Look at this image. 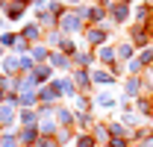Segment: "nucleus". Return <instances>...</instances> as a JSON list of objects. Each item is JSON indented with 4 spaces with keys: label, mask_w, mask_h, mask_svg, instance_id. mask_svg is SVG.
<instances>
[{
    "label": "nucleus",
    "mask_w": 153,
    "mask_h": 147,
    "mask_svg": "<svg viewBox=\"0 0 153 147\" xmlns=\"http://www.w3.org/2000/svg\"><path fill=\"white\" fill-rule=\"evenodd\" d=\"M115 27L106 21V24H100V27H85L82 30V41H85V50H97V47H103V44H109V38H112Z\"/></svg>",
    "instance_id": "1"
},
{
    "label": "nucleus",
    "mask_w": 153,
    "mask_h": 147,
    "mask_svg": "<svg viewBox=\"0 0 153 147\" xmlns=\"http://www.w3.org/2000/svg\"><path fill=\"white\" fill-rule=\"evenodd\" d=\"M85 27H88V24H85V12H82V6H79V9H68V12L59 18V30H62L65 36H71V38L82 36Z\"/></svg>",
    "instance_id": "2"
},
{
    "label": "nucleus",
    "mask_w": 153,
    "mask_h": 147,
    "mask_svg": "<svg viewBox=\"0 0 153 147\" xmlns=\"http://www.w3.org/2000/svg\"><path fill=\"white\" fill-rule=\"evenodd\" d=\"M127 38H130V44H133L135 50H144V47L153 44V30H150V27L130 24V27H127Z\"/></svg>",
    "instance_id": "3"
},
{
    "label": "nucleus",
    "mask_w": 153,
    "mask_h": 147,
    "mask_svg": "<svg viewBox=\"0 0 153 147\" xmlns=\"http://www.w3.org/2000/svg\"><path fill=\"white\" fill-rule=\"evenodd\" d=\"M18 97H6L3 103H0V127L3 129H12V127H18Z\"/></svg>",
    "instance_id": "4"
},
{
    "label": "nucleus",
    "mask_w": 153,
    "mask_h": 147,
    "mask_svg": "<svg viewBox=\"0 0 153 147\" xmlns=\"http://www.w3.org/2000/svg\"><path fill=\"white\" fill-rule=\"evenodd\" d=\"M106 12H109V24L112 27H130L133 24V6L130 3H112Z\"/></svg>",
    "instance_id": "5"
},
{
    "label": "nucleus",
    "mask_w": 153,
    "mask_h": 147,
    "mask_svg": "<svg viewBox=\"0 0 153 147\" xmlns=\"http://www.w3.org/2000/svg\"><path fill=\"white\" fill-rule=\"evenodd\" d=\"M50 85L59 91V100H74L76 94H79V91H76V85H74V79H71L68 74H56V76L50 79Z\"/></svg>",
    "instance_id": "6"
},
{
    "label": "nucleus",
    "mask_w": 153,
    "mask_h": 147,
    "mask_svg": "<svg viewBox=\"0 0 153 147\" xmlns=\"http://www.w3.org/2000/svg\"><path fill=\"white\" fill-rule=\"evenodd\" d=\"M68 76L74 79V85H76V91H79V94L91 97V94L97 91V88H94V82H91V71H85V68H74V71L68 74Z\"/></svg>",
    "instance_id": "7"
},
{
    "label": "nucleus",
    "mask_w": 153,
    "mask_h": 147,
    "mask_svg": "<svg viewBox=\"0 0 153 147\" xmlns=\"http://www.w3.org/2000/svg\"><path fill=\"white\" fill-rule=\"evenodd\" d=\"M82 12H85V24H88V27H100V24H106V21H109L106 6H97V3H85V6H82Z\"/></svg>",
    "instance_id": "8"
},
{
    "label": "nucleus",
    "mask_w": 153,
    "mask_h": 147,
    "mask_svg": "<svg viewBox=\"0 0 153 147\" xmlns=\"http://www.w3.org/2000/svg\"><path fill=\"white\" fill-rule=\"evenodd\" d=\"M91 82H94V88H106V91H109V88H112V85H118L121 79H118V76H112L106 68H100V65H97V68H91Z\"/></svg>",
    "instance_id": "9"
},
{
    "label": "nucleus",
    "mask_w": 153,
    "mask_h": 147,
    "mask_svg": "<svg viewBox=\"0 0 153 147\" xmlns=\"http://www.w3.org/2000/svg\"><path fill=\"white\" fill-rule=\"evenodd\" d=\"M47 65H50L56 74H71V71H74V62H71V56L59 53V50H50V56H47Z\"/></svg>",
    "instance_id": "10"
},
{
    "label": "nucleus",
    "mask_w": 153,
    "mask_h": 147,
    "mask_svg": "<svg viewBox=\"0 0 153 147\" xmlns=\"http://www.w3.org/2000/svg\"><path fill=\"white\" fill-rule=\"evenodd\" d=\"M94 59H97V65L100 68H112L115 62H118V53H115V41H109V44H103V47H97L94 50Z\"/></svg>",
    "instance_id": "11"
},
{
    "label": "nucleus",
    "mask_w": 153,
    "mask_h": 147,
    "mask_svg": "<svg viewBox=\"0 0 153 147\" xmlns=\"http://www.w3.org/2000/svg\"><path fill=\"white\" fill-rule=\"evenodd\" d=\"M121 91H124V94H121L124 100H138V97H141V79L127 74V76L121 79Z\"/></svg>",
    "instance_id": "12"
},
{
    "label": "nucleus",
    "mask_w": 153,
    "mask_h": 147,
    "mask_svg": "<svg viewBox=\"0 0 153 147\" xmlns=\"http://www.w3.org/2000/svg\"><path fill=\"white\" fill-rule=\"evenodd\" d=\"M18 36L24 41H30V44H38V41H44V30L38 27L36 21H24V27L18 30Z\"/></svg>",
    "instance_id": "13"
},
{
    "label": "nucleus",
    "mask_w": 153,
    "mask_h": 147,
    "mask_svg": "<svg viewBox=\"0 0 153 147\" xmlns=\"http://www.w3.org/2000/svg\"><path fill=\"white\" fill-rule=\"evenodd\" d=\"M91 100H94V112H97V109H106V112L118 109V97H115L112 91H106V88L94 91V94H91Z\"/></svg>",
    "instance_id": "14"
},
{
    "label": "nucleus",
    "mask_w": 153,
    "mask_h": 147,
    "mask_svg": "<svg viewBox=\"0 0 153 147\" xmlns=\"http://www.w3.org/2000/svg\"><path fill=\"white\" fill-rule=\"evenodd\" d=\"M53 118H56V124H59L62 129H71V132H76V129H74V106H68V103H59Z\"/></svg>",
    "instance_id": "15"
},
{
    "label": "nucleus",
    "mask_w": 153,
    "mask_h": 147,
    "mask_svg": "<svg viewBox=\"0 0 153 147\" xmlns=\"http://www.w3.org/2000/svg\"><path fill=\"white\" fill-rule=\"evenodd\" d=\"M71 62H74V68H85V71H91L97 68V59H94V50H85V47H79L74 56H71Z\"/></svg>",
    "instance_id": "16"
},
{
    "label": "nucleus",
    "mask_w": 153,
    "mask_h": 147,
    "mask_svg": "<svg viewBox=\"0 0 153 147\" xmlns=\"http://www.w3.org/2000/svg\"><path fill=\"white\" fill-rule=\"evenodd\" d=\"M115 53H118V62H133L135 56H138V50H135L133 44H130V38H118L115 41Z\"/></svg>",
    "instance_id": "17"
},
{
    "label": "nucleus",
    "mask_w": 153,
    "mask_h": 147,
    "mask_svg": "<svg viewBox=\"0 0 153 147\" xmlns=\"http://www.w3.org/2000/svg\"><path fill=\"white\" fill-rule=\"evenodd\" d=\"M94 124H97L94 112H74V129L76 132H91Z\"/></svg>",
    "instance_id": "18"
},
{
    "label": "nucleus",
    "mask_w": 153,
    "mask_h": 147,
    "mask_svg": "<svg viewBox=\"0 0 153 147\" xmlns=\"http://www.w3.org/2000/svg\"><path fill=\"white\" fill-rule=\"evenodd\" d=\"M133 109H135V115H138V118H141V121L147 124V121L153 118V97L141 94L138 100H133Z\"/></svg>",
    "instance_id": "19"
},
{
    "label": "nucleus",
    "mask_w": 153,
    "mask_h": 147,
    "mask_svg": "<svg viewBox=\"0 0 153 147\" xmlns=\"http://www.w3.org/2000/svg\"><path fill=\"white\" fill-rule=\"evenodd\" d=\"M27 9H30V6H18V3H6L0 15H3V21H6V24H18V21H24Z\"/></svg>",
    "instance_id": "20"
},
{
    "label": "nucleus",
    "mask_w": 153,
    "mask_h": 147,
    "mask_svg": "<svg viewBox=\"0 0 153 147\" xmlns=\"http://www.w3.org/2000/svg\"><path fill=\"white\" fill-rule=\"evenodd\" d=\"M0 71H3V76H21V56L6 53L0 62Z\"/></svg>",
    "instance_id": "21"
},
{
    "label": "nucleus",
    "mask_w": 153,
    "mask_h": 147,
    "mask_svg": "<svg viewBox=\"0 0 153 147\" xmlns=\"http://www.w3.org/2000/svg\"><path fill=\"white\" fill-rule=\"evenodd\" d=\"M56 103H62L59 100V91L47 82V85H38V106H56Z\"/></svg>",
    "instance_id": "22"
},
{
    "label": "nucleus",
    "mask_w": 153,
    "mask_h": 147,
    "mask_svg": "<svg viewBox=\"0 0 153 147\" xmlns=\"http://www.w3.org/2000/svg\"><path fill=\"white\" fill-rule=\"evenodd\" d=\"M150 21H153V9L144 6V3H135V6H133V24H138V27H150Z\"/></svg>",
    "instance_id": "23"
},
{
    "label": "nucleus",
    "mask_w": 153,
    "mask_h": 147,
    "mask_svg": "<svg viewBox=\"0 0 153 147\" xmlns=\"http://www.w3.org/2000/svg\"><path fill=\"white\" fill-rule=\"evenodd\" d=\"M33 21H36V24L44 30V33H50V30H59V18H53L47 9H36V18H33Z\"/></svg>",
    "instance_id": "24"
},
{
    "label": "nucleus",
    "mask_w": 153,
    "mask_h": 147,
    "mask_svg": "<svg viewBox=\"0 0 153 147\" xmlns=\"http://www.w3.org/2000/svg\"><path fill=\"white\" fill-rule=\"evenodd\" d=\"M38 138H41L38 127H18V144L21 147H33Z\"/></svg>",
    "instance_id": "25"
},
{
    "label": "nucleus",
    "mask_w": 153,
    "mask_h": 147,
    "mask_svg": "<svg viewBox=\"0 0 153 147\" xmlns=\"http://www.w3.org/2000/svg\"><path fill=\"white\" fill-rule=\"evenodd\" d=\"M91 135H94V141L97 144H109V124H106V118H97V124L91 127Z\"/></svg>",
    "instance_id": "26"
},
{
    "label": "nucleus",
    "mask_w": 153,
    "mask_h": 147,
    "mask_svg": "<svg viewBox=\"0 0 153 147\" xmlns=\"http://www.w3.org/2000/svg\"><path fill=\"white\" fill-rule=\"evenodd\" d=\"M53 76H56V71H53V68H50L47 62H44V65H36V68H33V79H36L38 85H47V82H50Z\"/></svg>",
    "instance_id": "27"
},
{
    "label": "nucleus",
    "mask_w": 153,
    "mask_h": 147,
    "mask_svg": "<svg viewBox=\"0 0 153 147\" xmlns=\"http://www.w3.org/2000/svg\"><path fill=\"white\" fill-rule=\"evenodd\" d=\"M38 109H21L18 112V127H38Z\"/></svg>",
    "instance_id": "28"
},
{
    "label": "nucleus",
    "mask_w": 153,
    "mask_h": 147,
    "mask_svg": "<svg viewBox=\"0 0 153 147\" xmlns=\"http://www.w3.org/2000/svg\"><path fill=\"white\" fill-rule=\"evenodd\" d=\"M150 135H153V129L147 127V124H141V127H135L133 132H130V144H133V147H138L141 141H147Z\"/></svg>",
    "instance_id": "29"
},
{
    "label": "nucleus",
    "mask_w": 153,
    "mask_h": 147,
    "mask_svg": "<svg viewBox=\"0 0 153 147\" xmlns=\"http://www.w3.org/2000/svg\"><path fill=\"white\" fill-rule=\"evenodd\" d=\"M106 124H109V135L112 138H130V129L124 127L118 118H106Z\"/></svg>",
    "instance_id": "30"
},
{
    "label": "nucleus",
    "mask_w": 153,
    "mask_h": 147,
    "mask_svg": "<svg viewBox=\"0 0 153 147\" xmlns=\"http://www.w3.org/2000/svg\"><path fill=\"white\" fill-rule=\"evenodd\" d=\"M30 56L36 59V65H44V62H47V56H50V47H47L44 41H38V44L30 47Z\"/></svg>",
    "instance_id": "31"
},
{
    "label": "nucleus",
    "mask_w": 153,
    "mask_h": 147,
    "mask_svg": "<svg viewBox=\"0 0 153 147\" xmlns=\"http://www.w3.org/2000/svg\"><path fill=\"white\" fill-rule=\"evenodd\" d=\"M38 132H41V135H47V138H53V135L59 132L56 118H41V121H38Z\"/></svg>",
    "instance_id": "32"
},
{
    "label": "nucleus",
    "mask_w": 153,
    "mask_h": 147,
    "mask_svg": "<svg viewBox=\"0 0 153 147\" xmlns=\"http://www.w3.org/2000/svg\"><path fill=\"white\" fill-rule=\"evenodd\" d=\"M138 79H141V94L153 97V68H144V71L138 74Z\"/></svg>",
    "instance_id": "33"
},
{
    "label": "nucleus",
    "mask_w": 153,
    "mask_h": 147,
    "mask_svg": "<svg viewBox=\"0 0 153 147\" xmlns=\"http://www.w3.org/2000/svg\"><path fill=\"white\" fill-rule=\"evenodd\" d=\"M0 147H21L18 144V127L3 129V135H0Z\"/></svg>",
    "instance_id": "34"
},
{
    "label": "nucleus",
    "mask_w": 153,
    "mask_h": 147,
    "mask_svg": "<svg viewBox=\"0 0 153 147\" xmlns=\"http://www.w3.org/2000/svg\"><path fill=\"white\" fill-rule=\"evenodd\" d=\"M74 112H94V100L85 97V94H76L74 97Z\"/></svg>",
    "instance_id": "35"
},
{
    "label": "nucleus",
    "mask_w": 153,
    "mask_h": 147,
    "mask_svg": "<svg viewBox=\"0 0 153 147\" xmlns=\"http://www.w3.org/2000/svg\"><path fill=\"white\" fill-rule=\"evenodd\" d=\"M71 147H97V141H94V135H91V132H76Z\"/></svg>",
    "instance_id": "36"
},
{
    "label": "nucleus",
    "mask_w": 153,
    "mask_h": 147,
    "mask_svg": "<svg viewBox=\"0 0 153 147\" xmlns=\"http://www.w3.org/2000/svg\"><path fill=\"white\" fill-rule=\"evenodd\" d=\"M44 9H47V12H50L53 18H62V15L68 12V6H65L62 0H47V6H44Z\"/></svg>",
    "instance_id": "37"
},
{
    "label": "nucleus",
    "mask_w": 153,
    "mask_h": 147,
    "mask_svg": "<svg viewBox=\"0 0 153 147\" xmlns=\"http://www.w3.org/2000/svg\"><path fill=\"white\" fill-rule=\"evenodd\" d=\"M135 59H138L141 68H153V44H150V47H144V50H138Z\"/></svg>",
    "instance_id": "38"
},
{
    "label": "nucleus",
    "mask_w": 153,
    "mask_h": 147,
    "mask_svg": "<svg viewBox=\"0 0 153 147\" xmlns=\"http://www.w3.org/2000/svg\"><path fill=\"white\" fill-rule=\"evenodd\" d=\"M15 41H18V33H9V30H6V33H0V44H3L6 50H12V47H15Z\"/></svg>",
    "instance_id": "39"
},
{
    "label": "nucleus",
    "mask_w": 153,
    "mask_h": 147,
    "mask_svg": "<svg viewBox=\"0 0 153 147\" xmlns=\"http://www.w3.org/2000/svg\"><path fill=\"white\" fill-rule=\"evenodd\" d=\"M33 68H36V59L27 53V56H21V74H33Z\"/></svg>",
    "instance_id": "40"
},
{
    "label": "nucleus",
    "mask_w": 153,
    "mask_h": 147,
    "mask_svg": "<svg viewBox=\"0 0 153 147\" xmlns=\"http://www.w3.org/2000/svg\"><path fill=\"white\" fill-rule=\"evenodd\" d=\"M33 147H62V144H59L56 138H47V135H41V138H38Z\"/></svg>",
    "instance_id": "41"
},
{
    "label": "nucleus",
    "mask_w": 153,
    "mask_h": 147,
    "mask_svg": "<svg viewBox=\"0 0 153 147\" xmlns=\"http://www.w3.org/2000/svg\"><path fill=\"white\" fill-rule=\"evenodd\" d=\"M109 147H133L130 138H109Z\"/></svg>",
    "instance_id": "42"
},
{
    "label": "nucleus",
    "mask_w": 153,
    "mask_h": 147,
    "mask_svg": "<svg viewBox=\"0 0 153 147\" xmlns=\"http://www.w3.org/2000/svg\"><path fill=\"white\" fill-rule=\"evenodd\" d=\"M30 6H33V9H44V6H47V0H30Z\"/></svg>",
    "instance_id": "43"
},
{
    "label": "nucleus",
    "mask_w": 153,
    "mask_h": 147,
    "mask_svg": "<svg viewBox=\"0 0 153 147\" xmlns=\"http://www.w3.org/2000/svg\"><path fill=\"white\" fill-rule=\"evenodd\" d=\"M138 147H153V135H150V138H147V141H141V144H138Z\"/></svg>",
    "instance_id": "44"
},
{
    "label": "nucleus",
    "mask_w": 153,
    "mask_h": 147,
    "mask_svg": "<svg viewBox=\"0 0 153 147\" xmlns=\"http://www.w3.org/2000/svg\"><path fill=\"white\" fill-rule=\"evenodd\" d=\"M9 3H18V6H30V0H9Z\"/></svg>",
    "instance_id": "45"
},
{
    "label": "nucleus",
    "mask_w": 153,
    "mask_h": 147,
    "mask_svg": "<svg viewBox=\"0 0 153 147\" xmlns=\"http://www.w3.org/2000/svg\"><path fill=\"white\" fill-rule=\"evenodd\" d=\"M9 53V50H6V47H3V44H0V62H3V56Z\"/></svg>",
    "instance_id": "46"
},
{
    "label": "nucleus",
    "mask_w": 153,
    "mask_h": 147,
    "mask_svg": "<svg viewBox=\"0 0 153 147\" xmlns=\"http://www.w3.org/2000/svg\"><path fill=\"white\" fill-rule=\"evenodd\" d=\"M3 100H6V94H3V91H0V103H3Z\"/></svg>",
    "instance_id": "47"
},
{
    "label": "nucleus",
    "mask_w": 153,
    "mask_h": 147,
    "mask_svg": "<svg viewBox=\"0 0 153 147\" xmlns=\"http://www.w3.org/2000/svg\"><path fill=\"white\" fill-rule=\"evenodd\" d=\"M147 127H150V129H153V118H150V121H147Z\"/></svg>",
    "instance_id": "48"
},
{
    "label": "nucleus",
    "mask_w": 153,
    "mask_h": 147,
    "mask_svg": "<svg viewBox=\"0 0 153 147\" xmlns=\"http://www.w3.org/2000/svg\"><path fill=\"white\" fill-rule=\"evenodd\" d=\"M97 147H109V144H97Z\"/></svg>",
    "instance_id": "49"
},
{
    "label": "nucleus",
    "mask_w": 153,
    "mask_h": 147,
    "mask_svg": "<svg viewBox=\"0 0 153 147\" xmlns=\"http://www.w3.org/2000/svg\"><path fill=\"white\" fill-rule=\"evenodd\" d=\"M0 79H3V71H0Z\"/></svg>",
    "instance_id": "50"
},
{
    "label": "nucleus",
    "mask_w": 153,
    "mask_h": 147,
    "mask_svg": "<svg viewBox=\"0 0 153 147\" xmlns=\"http://www.w3.org/2000/svg\"><path fill=\"white\" fill-rule=\"evenodd\" d=\"M150 30H153V21H150Z\"/></svg>",
    "instance_id": "51"
}]
</instances>
